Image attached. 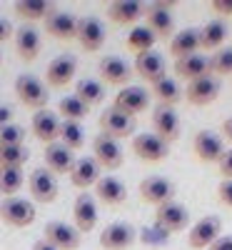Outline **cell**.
<instances>
[{
    "instance_id": "cell-1",
    "label": "cell",
    "mask_w": 232,
    "mask_h": 250,
    "mask_svg": "<svg viewBox=\"0 0 232 250\" xmlns=\"http://www.w3.org/2000/svg\"><path fill=\"white\" fill-rule=\"evenodd\" d=\"M173 5H175V3H167V0H155V3L147 5L145 25L155 33L157 40H173V35H175Z\"/></svg>"
},
{
    "instance_id": "cell-2",
    "label": "cell",
    "mask_w": 232,
    "mask_h": 250,
    "mask_svg": "<svg viewBox=\"0 0 232 250\" xmlns=\"http://www.w3.org/2000/svg\"><path fill=\"white\" fill-rule=\"evenodd\" d=\"M15 95H18V100L23 103L25 108H33L35 113H38V110H45L48 98H50L45 83L38 80V78L30 75V73H23V75L15 78Z\"/></svg>"
},
{
    "instance_id": "cell-3",
    "label": "cell",
    "mask_w": 232,
    "mask_h": 250,
    "mask_svg": "<svg viewBox=\"0 0 232 250\" xmlns=\"http://www.w3.org/2000/svg\"><path fill=\"white\" fill-rule=\"evenodd\" d=\"M35 205L28 200V198H20V195H13V198H5L0 203V220L10 228H28L35 223Z\"/></svg>"
},
{
    "instance_id": "cell-4",
    "label": "cell",
    "mask_w": 232,
    "mask_h": 250,
    "mask_svg": "<svg viewBox=\"0 0 232 250\" xmlns=\"http://www.w3.org/2000/svg\"><path fill=\"white\" fill-rule=\"evenodd\" d=\"M97 73H100V83L102 85H115V88H128L130 78H133V65L128 60H122L120 55H105L97 62Z\"/></svg>"
},
{
    "instance_id": "cell-5",
    "label": "cell",
    "mask_w": 232,
    "mask_h": 250,
    "mask_svg": "<svg viewBox=\"0 0 232 250\" xmlns=\"http://www.w3.org/2000/svg\"><path fill=\"white\" fill-rule=\"evenodd\" d=\"M130 148L142 163H162L167 155H170V143H165L155 133H137V135H133Z\"/></svg>"
},
{
    "instance_id": "cell-6",
    "label": "cell",
    "mask_w": 232,
    "mask_h": 250,
    "mask_svg": "<svg viewBox=\"0 0 232 250\" xmlns=\"http://www.w3.org/2000/svg\"><path fill=\"white\" fill-rule=\"evenodd\" d=\"M222 235V220L217 215H205L200 218L187 233V245L193 250H205Z\"/></svg>"
},
{
    "instance_id": "cell-7",
    "label": "cell",
    "mask_w": 232,
    "mask_h": 250,
    "mask_svg": "<svg viewBox=\"0 0 232 250\" xmlns=\"http://www.w3.org/2000/svg\"><path fill=\"white\" fill-rule=\"evenodd\" d=\"M137 190H140V200H142V203L155 205V208L175 200V185H173V180H167V178H162V175L145 178V180L140 183Z\"/></svg>"
},
{
    "instance_id": "cell-8",
    "label": "cell",
    "mask_w": 232,
    "mask_h": 250,
    "mask_svg": "<svg viewBox=\"0 0 232 250\" xmlns=\"http://www.w3.org/2000/svg\"><path fill=\"white\" fill-rule=\"evenodd\" d=\"M97 123H100V133L108 135V138L120 140V138H133L135 135V118L117 110V108H108L100 115Z\"/></svg>"
},
{
    "instance_id": "cell-9",
    "label": "cell",
    "mask_w": 232,
    "mask_h": 250,
    "mask_svg": "<svg viewBox=\"0 0 232 250\" xmlns=\"http://www.w3.org/2000/svg\"><path fill=\"white\" fill-rule=\"evenodd\" d=\"M155 223H157V228H160L165 235L167 233H180V230H185L187 223H190V210H187L182 203L170 200V203H165V205L157 208Z\"/></svg>"
},
{
    "instance_id": "cell-10",
    "label": "cell",
    "mask_w": 232,
    "mask_h": 250,
    "mask_svg": "<svg viewBox=\"0 0 232 250\" xmlns=\"http://www.w3.org/2000/svg\"><path fill=\"white\" fill-rule=\"evenodd\" d=\"M43 240H48L58 250H77L80 248V230L75 225H70V223L50 220L43 228Z\"/></svg>"
},
{
    "instance_id": "cell-11",
    "label": "cell",
    "mask_w": 232,
    "mask_h": 250,
    "mask_svg": "<svg viewBox=\"0 0 232 250\" xmlns=\"http://www.w3.org/2000/svg\"><path fill=\"white\" fill-rule=\"evenodd\" d=\"M137 240V230L130 223H110L105 230L100 233V248L102 250H128Z\"/></svg>"
},
{
    "instance_id": "cell-12",
    "label": "cell",
    "mask_w": 232,
    "mask_h": 250,
    "mask_svg": "<svg viewBox=\"0 0 232 250\" xmlns=\"http://www.w3.org/2000/svg\"><path fill=\"white\" fill-rule=\"evenodd\" d=\"M105 25L102 20L95 15H82L77 18V43L82 45V50L88 53H97L105 45Z\"/></svg>"
},
{
    "instance_id": "cell-13",
    "label": "cell",
    "mask_w": 232,
    "mask_h": 250,
    "mask_svg": "<svg viewBox=\"0 0 232 250\" xmlns=\"http://www.w3.org/2000/svg\"><path fill=\"white\" fill-rule=\"evenodd\" d=\"M28 190H30L35 203L50 205L58 198V180H55V175L48 168H35L28 175Z\"/></svg>"
},
{
    "instance_id": "cell-14",
    "label": "cell",
    "mask_w": 232,
    "mask_h": 250,
    "mask_svg": "<svg viewBox=\"0 0 232 250\" xmlns=\"http://www.w3.org/2000/svg\"><path fill=\"white\" fill-rule=\"evenodd\" d=\"M193 150H195V155H197L200 163H220L222 155L227 153L222 135H217V133H213V130H200V133H195Z\"/></svg>"
},
{
    "instance_id": "cell-15",
    "label": "cell",
    "mask_w": 232,
    "mask_h": 250,
    "mask_svg": "<svg viewBox=\"0 0 232 250\" xmlns=\"http://www.w3.org/2000/svg\"><path fill=\"white\" fill-rule=\"evenodd\" d=\"M93 158L97 160L102 170H115L122 165V148L115 138H108L100 133L93 138Z\"/></svg>"
},
{
    "instance_id": "cell-16",
    "label": "cell",
    "mask_w": 232,
    "mask_h": 250,
    "mask_svg": "<svg viewBox=\"0 0 232 250\" xmlns=\"http://www.w3.org/2000/svg\"><path fill=\"white\" fill-rule=\"evenodd\" d=\"M220 95V80L215 75H205V78H197L193 83H187L185 88V98L190 105H210V103H215Z\"/></svg>"
},
{
    "instance_id": "cell-17",
    "label": "cell",
    "mask_w": 232,
    "mask_h": 250,
    "mask_svg": "<svg viewBox=\"0 0 232 250\" xmlns=\"http://www.w3.org/2000/svg\"><path fill=\"white\" fill-rule=\"evenodd\" d=\"M60 125H62V120L58 118V113L45 108V110H38L33 115L30 130L43 145H53V143H60Z\"/></svg>"
},
{
    "instance_id": "cell-18",
    "label": "cell",
    "mask_w": 232,
    "mask_h": 250,
    "mask_svg": "<svg viewBox=\"0 0 232 250\" xmlns=\"http://www.w3.org/2000/svg\"><path fill=\"white\" fill-rule=\"evenodd\" d=\"M75 75H77V60L70 53H62V55L50 60L45 80H48L50 88H65L68 83L75 80Z\"/></svg>"
},
{
    "instance_id": "cell-19",
    "label": "cell",
    "mask_w": 232,
    "mask_h": 250,
    "mask_svg": "<svg viewBox=\"0 0 232 250\" xmlns=\"http://www.w3.org/2000/svg\"><path fill=\"white\" fill-rule=\"evenodd\" d=\"M145 13H147V5L137 3V0H113V3L108 5V18L113 20L115 25L135 28L145 18Z\"/></svg>"
},
{
    "instance_id": "cell-20",
    "label": "cell",
    "mask_w": 232,
    "mask_h": 250,
    "mask_svg": "<svg viewBox=\"0 0 232 250\" xmlns=\"http://www.w3.org/2000/svg\"><path fill=\"white\" fill-rule=\"evenodd\" d=\"M73 220H75V228L82 233H93L95 225H97V200L95 195H88L82 193L75 198L73 203Z\"/></svg>"
},
{
    "instance_id": "cell-21",
    "label": "cell",
    "mask_w": 232,
    "mask_h": 250,
    "mask_svg": "<svg viewBox=\"0 0 232 250\" xmlns=\"http://www.w3.org/2000/svg\"><path fill=\"white\" fill-rule=\"evenodd\" d=\"M147 105H150V93H147L145 88H140V85H128V88H122L115 95V105L113 108H117V110L135 118L137 113H145Z\"/></svg>"
},
{
    "instance_id": "cell-22",
    "label": "cell",
    "mask_w": 232,
    "mask_h": 250,
    "mask_svg": "<svg viewBox=\"0 0 232 250\" xmlns=\"http://www.w3.org/2000/svg\"><path fill=\"white\" fill-rule=\"evenodd\" d=\"M45 168L53 173V175H70L73 168H75V153L70 148H65L62 143H53V145H45Z\"/></svg>"
},
{
    "instance_id": "cell-23",
    "label": "cell",
    "mask_w": 232,
    "mask_h": 250,
    "mask_svg": "<svg viewBox=\"0 0 232 250\" xmlns=\"http://www.w3.org/2000/svg\"><path fill=\"white\" fill-rule=\"evenodd\" d=\"M153 133L165 143H175L180 138V115L175 113V108L160 105L153 113Z\"/></svg>"
},
{
    "instance_id": "cell-24",
    "label": "cell",
    "mask_w": 232,
    "mask_h": 250,
    "mask_svg": "<svg viewBox=\"0 0 232 250\" xmlns=\"http://www.w3.org/2000/svg\"><path fill=\"white\" fill-rule=\"evenodd\" d=\"M133 70L145 80V83H150V85H155L157 80L165 78V58L157 53V50H150V53H142V55H135V65Z\"/></svg>"
},
{
    "instance_id": "cell-25",
    "label": "cell",
    "mask_w": 232,
    "mask_h": 250,
    "mask_svg": "<svg viewBox=\"0 0 232 250\" xmlns=\"http://www.w3.org/2000/svg\"><path fill=\"white\" fill-rule=\"evenodd\" d=\"M45 33L53 35L55 40H77V15L55 10L45 20Z\"/></svg>"
},
{
    "instance_id": "cell-26",
    "label": "cell",
    "mask_w": 232,
    "mask_h": 250,
    "mask_svg": "<svg viewBox=\"0 0 232 250\" xmlns=\"http://www.w3.org/2000/svg\"><path fill=\"white\" fill-rule=\"evenodd\" d=\"M15 50H18V55L23 60L33 62L40 55V50H43V38H40V33L33 25L18 28L15 30Z\"/></svg>"
},
{
    "instance_id": "cell-27",
    "label": "cell",
    "mask_w": 232,
    "mask_h": 250,
    "mask_svg": "<svg viewBox=\"0 0 232 250\" xmlns=\"http://www.w3.org/2000/svg\"><path fill=\"white\" fill-rule=\"evenodd\" d=\"M175 73H177V78H182L187 83H193L197 78H205V75H213L210 73V58L202 55V53L180 58V60H175Z\"/></svg>"
},
{
    "instance_id": "cell-28",
    "label": "cell",
    "mask_w": 232,
    "mask_h": 250,
    "mask_svg": "<svg viewBox=\"0 0 232 250\" xmlns=\"http://www.w3.org/2000/svg\"><path fill=\"white\" fill-rule=\"evenodd\" d=\"M95 198L105 205H122L125 198H128V188L115 175H102L95 185Z\"/></svg>"
},
{
    "instance_id": "cell-29",
    "label": "cell",
    "mask_w": 232,
    "mask_h": 250,
    "mask_svg": "<svg viewBox=\"0 0 232 250\" xmlns=\"http://www.w3.org/2000/svg\"><path fill=\"white\" fill-rule=\"evenodd\" d=\"M102 178V168L97 165L95 158H77L75 160V168L70 173V183L75 188H90V185H97V180Z\"/></svg>"
},
{
    "instance_id": "cell-30",
    "label": "cell",
    "mask_w": 232,
    "mask_h": 250,
    "mask_svg": "<svg viewBox=\"0 0 232 250\" xmlns=\"http://www.w3.org/2000/svg\"><path fill=\"white\" fill-rule=\"evenodd\" d=\"M15 15L20 20H25V23H38V20H45L55 13V5L48 3V0H18L13 5Z\"/></svg>"
},
{
    "instance_id": "cell-31",
    "label": "cell",
    "mask_w": 232,
    "mask_h": 250,
    "mask_svg": "<svg viewBox=\"0 0 232 250\" xmlns=\"http://www.w3.org/2000/svg\"><path fill=\"white\" fill-rule=\"evenodd\" d=\"M167 48H170V55H173L175 60L200 53V30H195V28H185V30L175 33Z\"/></svg>"
},
{
    "instance_id": "cell-32",
    "label": "cell",
    "mask_w": 232,
    "mask_h": 250,
    "mask_svg": "<svg viewBox=\"0 0 232 250\" xmlns=\"http://www.w3.org/2000/svg\"><path fill=\"white\" fill-rule=\"evenodd\" d=\"M227 40V23L225 20H207L200 28V50H220Z\"/></svg>"
},
{
    "instance_id": "cell-33",
    "label": "cell",
    "mask_w": 232,
    "mask_h": 250,
    "mask_svg": "<svg viewBox=\"0 0 232 250\" xmlns=\"http://www.w3.org/2000/svg\"><path fill=\"white\" fill-rule=\"evenodd\" d=\"M155 43H157V38H155V33L147 28V25H135V28H130L128 38H125V45H128V50L135 53V55H142V53L155 50Z\"/></svg>"
},
{
    "instance_id": "cell-34",
    "label": "cell",
    "mask_w": 232,
    "mask_h": 250,
    "mask_svg": "<svg viewBox=\"0 0 232 250\" xmlns=\"http://www.w3.org/2000/svg\"><path fill=\"white\" fill-rule=\"evenodd\" d=\"M153 88V95L160 100V105H167V108H175L177 103L182 100V90H180V85H177V80L175 78H162V80H157L155 85H150Z\"/></svg>"
},
{
    "instance_id": "cell-35",
    "label": "cell",
    "mask_w": 232,
    "mask_h": 250,
    "mask_svg": "<svg viewBox=\"0 0 232 250\" xmlns=\"http://www.w3.org/2000/svg\"><path fill=\"white\" fill-rule=\"evenodd\" d=\"M75 95L85 103L88 108H93V105H97V103H102V98H105V85H102L100 80L82 78V80L75 83Z\"/></svg>"
},
{
    "instance_id": "cell-36",
    "label": "cell",
    "mask_w": 232,
    "mask_h": 250,
    "mask_svg": "<svg viewBox=\"0 0 232 250\" xmlns=\"http://www.w3.org/2000/svg\"><path fill=\"white\" fill-rule=\"evenodd\" d=\"M88 113H90V108L77 95H65V98L58 103V115H62V120L80 123V120L88 118Z\"/></svg>"
},
{
    "instance_id": "cell-37",
    "label": "cell",
    "mask_w": 232,
    "mask_h": 250,
    "mask_svg": "<svg viewBox=\"0 0 232 250\" xmlns=\"http://www.w3.org/2000/svg\"><path fill=\"white\" fill-rule=\"evenodd\" d=\"M23 185H25L23 168H0V193H3L5 198L18 195Z\"/></svg>"
},
{
    "instance_id": "cell-38",
    "label": "cell",
    "mask_w": 232,
    "mask_h": 250,
    "mask_svg": "<svg viewBox=\"0 0 232 250\" xmlns=\"http://www.w3.org/2000/svg\"><path fill=\"white\" fill-rule=\"evenodd\" d=\"M60 143L70 148L73 153L80 150L85 145V133H82V125L80 123H73V120H62L60 125Z\"/></svg>"
},
{
    "instance_id": "cell-39",
    "label": "cell",
    "mask_w": 232,
    "mask_h": 250,
    "mask_svg": "<svg viewBox=\"0 0 232 250\" xmlns=\"http://www.w3.org/2000/svg\"><path fill=\"white\" fill-rule=\"evenodd\" d=\"M30 158V150L25 145H8L0 148V168H23Z\"/></svg>"
},
{
    "instance_id": "cell-40",
    "label": "cell",
    "mask_w": 232,
    "mask_h": 250,
    "mask_svg": "<svg viewBox=\"0 0 232 250\" xmlns=\"http://www.w3.org/2000/svg\"><path fill=\"white\" fill-rule=\"evenodd\" d=\"M210 73L217 75H232V45L220 48L213 58H210Z\"/></svg>"
},
{
    "instance_id": "cell-41",
    "label": "cell",
    "mask_w": 232,
    "mask_h": 250,
    "mask_svg": "<svg viewBox=\"0 0 232 250\" xmlns=\"http://www.w3.org/2000/svg\"><path fill=\"white\" fill-rule=\"evenodd\" d=\"M25 128L18 123H10L5 128H0V148H8V145H25Z\"/></svg>"
},
{
    "instance_id": "cell-42",
    "label": "cell",
    "mask_w": 232,
    "mask_h": 250,
    "mask_svg": "<svg viewBox=\"0 0 232 250\" xmlns=\"http://www.w3.org/2000/svg\"><path fill=\"white\" fill-rule=\"evenodd\" d=\"M217 198H220L222 205L232 208V180H222V183L217 185Z\"/></svg>"
},
{
    "instance_id": "cell-43",
    "label": "cell",
    "mask_w": 232,
    "mask_h": 250,
    "mask_svg": "<svg viewBox=\"0 0 232 250\" xmlns=\"http://www.w3.org/2000/svg\"><path fill=\"white\" fill-rule=\"evenodd\" d=\"M217 165H220V175H222V180H232V148L222 155V160H220Z\"/></svg>"
},
{
    "instance_id": "cell-44",
    "label": "cell",
    "mask_w": 232,
    "mask_h": 250,
    "mask_svg": "<svg viewBox=\"0 0 232 250\" xmlns=\"http://www.w3.org/2000/svg\"><path fill=\"white\" fill-rule=\"evenodd\" d=\"M210 8H213L217 15H232V0H213V3H210Z\"/></svg>"
},
{
    "instance_id": "cell-45",
    "label": "cell",
    "mask_w": 232,
    "mask_h": 250,
    "mask_svg": "<svg viewBox=\"0 0 232 250\" xmlns=\"http://www.w3.org/2000/svg\"><path fill=\"white\" fill-rule=\"evenodd\" d=\"M207 250H232V233H227V235H220L213 245H210Z\"/></svg>"
},
{
    "instance_id": "cell-46",
    "label": "cell",
    "mask_w": 232,
    "mask_h": 250,
    "mask_svg": "<svg viewBox=\"0 0 232 250\" xmlns=\"http://www.w3.org/2000/svg\"><path fill=\"white\" fill-rule=\"evenodd\" d=\"M10 38H15V30H13V25L8 23L5 18H0V43H5V40H10Z\"/></svg>"
},
{
    "instance_id": "cell-47",
    "label": "cell",
    "mask_w": 232,
    "mask_h": 250,
    "mask_svg": "<svg viewBox=\"0 0 232 250\" xmlns=\"http://www.w3.org/2000/svg\"><path fill=\"white\" fill-rule=\"evenodd\" d=\"M13 123V108L8 105H0V128H5V125Z\"/></svg>"
},
{
    "instance_id": "cell-48",
    "label": "cell",
    "mask_w": 232,
    "mask_h": 250,
    "mask_svg": "<svg viewBox=\"0 0 232 250\" xmlns=\"http://www.w3.org/2000/svg\"><path fill=\"white\" fill-rule=\"evenodd\" d=\"M222 140H230L232 143V118H227L222 123Z\"/></svg>"
},
{
    "instance_id": "cell-49",
    "label": "cell",
    "mask_w": 232,
    "mask_h": 250,
    "mask_svg": "<svg viewBox=\"0 0 232 250\" xmlns=\"http://www.w3.org/2000/svg\"><path fill=\"white\" fill-rule=\"evenodd\" d=\"M33 250H58V248H55V245H50L48 240L40 238V240H35V243H33Z\"/></svg>"
}]
</instances>
